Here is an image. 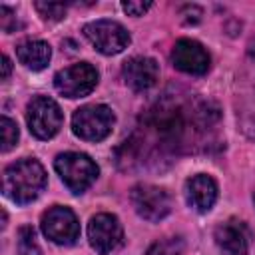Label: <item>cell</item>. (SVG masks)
I'll return each mask as SVG.
<instances>
[{
    "instance_id": "19",
    "label": "cell",
    "mask_w": 255,
    "mask_h": 255,
    "mask_svg": "<svg viewBox=\"0 0 255 255\" xmlns=\"http://www.w3.org/2000/svg\"><path fill=\"white\" fill-rule=\"evenodd\" d=\"M34 8L46 18V20H62L66 16V6L56 2H36Z\"/></svg>"
},
{
    "instance_id": "3",
    "label": "cell",
    "mask_w": 255,
    "mask_h": 255,
    "mask_svg": "<svg viewBox=\"0 0 255 255\" xmlns=\"http://www.w3.org/2000/svg\"><path fill=\"white\" fill-rule=\"evenodd\" d=\"M54 167L66 183V187L74 193L86 191L98 177V165L88 155L76 151L60 153L54 161Z\"/></svg>"
},
{
    "instance_id": "7",
    "label": "cell",
    "mask_w": 255,
    "mask_h": 255,
    "mask_svg": "<svg viewBox=\"0 0 255 255\" xmlns=\"http://www.w3.org/2000/svg\"><path fill=\"white\" fill-rule=\"evenodd\" d=\"M84 34L96 46V50L102 52V54H106V56L120 54L129 44L128 30L120 22H114V20H96V22H90V24L84 26Z\"/></svg>"
},
{
    "instance_id": "5",
    "label": "cell",
    "mask_w": 255,
    "mask_h": 255,
    "mask_svg": "<svg viewBox=\"0 0 255 255\" xmlns=\"http://www.w3.org/2000/svg\"><path fill=\"white\" fill-rule=\"evenodd\" d=\"M26 122H28L30 131L38 139H50L58 133L62 126V110L52 98L38 96L28 104Z\"/></svg>"
},
{
    "instance_id": "21",
    "label": "cell",
    "mask_w": 255,
    "mask_h": 255,
    "mask_svg": "<svg viewBox=\"0 0 255 255\" xmlns=\"http://www.w3.org/2000/svg\"><path fill=\"white\" fill-rule=\"evenodd\" d=\"M122 8L129 16H143V12H147L151 8V2H124Z\"/></svg>"
},
{
    "instance_id": "22",
    "label": "cell",
    "mask_w": 255,
    "mask_h": 255,
    "mask_svg": "<svg viewBox=\"0 0 255 255\" xmlns=\"http://www.w3.org/2000/svg\"><path fill=\"white\" fill-rule=\"evenodd\" d=\"M10 70H12L10 58L8 56H2V80H8L10 78Z\"/></svg>"
},
{
    "instance_id": "16",
    "label": "cell",
    "mask_w": 255,
    "mask_h": 255,
    "mask_svg": "<svg viewBox=\"0 0 255 255\" xmlns=\"http://www.w3.org/2000/svg\"><path fill=\"white\" fill-rule=\"evenodd\" d=\"M18 253L20 255H42V249L36 241V231L30 225L20 227L18 231Z\"/></svg>"
},
{
    "instance_id": "11",
    "label": "cell",
    "mask_w": 255,
    "mask_h": 255,
    "mask_svg": "<svg viewBox=\"0 0 255 255\" xmlns=\"http://www.w3.org/2000/svg\"><path fill=\"white\" fill-rule=\"evenodd\" d=\"M171 62L177 70L191 74V76H203L209 70V54L207 50L189 38H181L175 42L171 52Z\"/></svg>"
},
{
    "instance_id": "6",
    "label": "cell",
    "mask_w": 255,
    "mask_h": 255,
    "mask_svg": "<svg viewBox=\"0 0 255 255\" xmlns=\"http://www.w3.org/2000/svg\"><path fill=\"white\" fill-rule=\"evenodd\" d=\"M131 205L145 221H161L171 211V197L165 189L149 183H139L129 191Z\"/></svg>"
},
{
    "instance_id": "13",
    "label": "cell",
    "mask_w": 255,
    "mask_h": 255,
    "mask_svg": "<svg viewBox=\"0 0 255 255\" xmlns=\"http://www.w3.org/2000/svg\"><path fill=\"white\" fill-rule=\"evenodd\" d=\"M124 80L126 84L135 90V92H145L149 90L151 86H155L157 82V76H159V68H157V62L153 58H147V56H135V58H129L126 64H124Z\"/></svg>"
},
{
    "instance_id": "20",
    "label": "cell",
    "mask_w": 255,
    "mask_h": 255,
    "mask_svg": "<svg viewBox=\"0 0 255 255\" xmlns=\"http://www.w3.org/2000/svg\"><path fill=\"white\" fill-rule=\"evenodd\" d=\"M22 24L18 22V16L16 12H12L8 6H0V28L4 32H14L18 30Z\"/></svg>"
},
{
    "instance_id": "9",
    "label": "cell",
    "mask_w": 255,
    "mask_h": 255,
    "mask_svg": "<svg viewBox=\"0 0 255 255\" xmlns=\"http://www.w3.org/2000/svg\"><path fill=\"white\" fill-rule=\"evenodd\" d=\"M42 231L50 241L58 245H72L80 237V223L70 207L56 205L44 213Z\"/></svg>"
},
{
    "instance_id": "14",
    "label": "cell",
    "mask_w": 255,
    "mask_h": 255,
    "mask_svg": "<svg viewBox=\"0 0 255 255\" xmlns=\"http://www.w3.org/2000/svg\"><path fill=\"white\" fill-rule=\"evenodd\" d=\"M185 197H187V203L195 211H199V213L209 211L213 207L215 199H217V183H215V179L205 175V173L193 175L185 185Z\"/></svg>"
},
{
    "instance_id": "10",
    "label": "cell",
    "mask_w": 255,
    "mask_h": 255,
    "mask_svg": "<svg viewBox=\"0 0 255 255\" xmlns=\"http://www.w3.org/2000/svg\"><path fill=\"white\" fill-rule=\"evenodd\" d=\"M88 239L100 255H108L124 243L122 223L112 213H98L88 223Z\"/></svg>"
},
{
    "instance_id": "12",
    "label": "cell",
    "mask_w": 255,
    "mask_h": 255,
    "mask_svg": "<svg viewBox=\"0 0 255 255\" xmlns=\"http://www.w3.org/2000/svg\"><path fill=\"white\" fill-rule=\"evenodd\" d=\"M215 243L223 255H247L251 233L239 219H227L215 229Z\"/></svg>"
},
{
    "instance_id": "24",
    "label": "cell",
    "mask_w": 255,
    "mask_h": 255,
    "mask_svg": "<svg viewBox=\"0 0 255 255\" xmlns=\"http://www.w3.org/2000/svg\"><path fill=\"white\" fill-rule=\"evenodd\" d=\"M253 199H255V195H253Z\"/></svg>"
},
{
    "instance_id": "1",
    "label": "cell",
    "mask_w": 255,
    "mask_h": 255,
    "mask_svg": "<svg viewBox=\"0 0 255 255\" xmlns=\"http://www.w3.org/2000/svg\"><path fill=\"white\" fill-rule=\"evenodd\" d=\"M143 135L139 139H151L159 149H183L191 141V133L197 135L215 128L219 122V108L203 98L181 100L177 96H165L153 104L141 118Z\"/></svg>"
},
{
    "instance_id": "15",
    "label": "cell",
    "mask_w": 255,
    "mask_h": 255,
    "mask_svg": "<svg viewBox=\"0 0 255 255\" xmlns=\"http://www.w3.org/2000/svg\"><path fill=\"white\" fill-rule=\"evenodd\" d=\"M18 60L30 70H44L52 58V50L42 40H26L16 48Z\"/></svg>"
},
{
    "instance_id": "17",
    "label": "cell",
    "mask_w": 255,
    "mask_h": 255,
    "mask_svg": "<svg viewBox=\"0 0 255 255\" xmlns=\"http://www.w3.org/2000/svg\"><path fill=\"white\" fill-rule=\"evenodd\" d=\"M181 251H183L181 237H167V239L153 243L145 251V255H181Z\"/></svg>"
},
{
    "instance_id": "23",
    "label": "cell",
    "mask_w": 255,
    "mask_h": 255,
    "mask_svg": "<svg viewBox=\"0 0 255 255\" xmlns=\"http://www.w3.org/2000/svg\"><path fill=\"white\" fill-rule=\"evenodd\" d=\"M247 54L255 60V40H251V44H249V48H247Z\"/></svg>"
},
{
    "instance_id": "4",
    "label": "cell",
    "mask_w": 255,
    "mask_h": 255,
    "mask_svg": "<svg viewBox=\"0 0 255 255\" xmlns=\"http://www.w3.org/2000/svg\"><path fill=\"white\" fill-rule=\"evenodd\" d=\"M114 124H116L114 112L102 104L84 106V108L76 110V114L72 118L74 133L86 141H102L104 137L110 135Z\"/></svg>"
},
{
    "instance_id": "18",
    "label": "cell",
    "mask_w": 255,
    "mask_h": 255,
    "mask_svg": "<svg viewBox=\"0 0 255 255\" xmlns=\"http://www.w3.org/2000/svg\"><path fill=\"white\" fill-rule=\"evenodd\" d=\"M0 128H2V151H10L18 141V126L10 118L2 116Z\"/></svg>"
},
{
    "instance_id": "2",
    "label": "cell",
    "mask_w": 255,
    "mask_h": 255,
    "mask_svg": "<svg viewBox=\"0 0 255 255\" xmlns=\"http://www.w3.org/2000/svg\"><path fill=\"white\" fill-rule=\"evenodd\" d=\"M46 187V171L36 159H18L4 169L2 191L14 203L26 205L34 201Z\"/></svg>"
},
{
    "instance_id": "8",
    "label": "cell",
    "mask_w": 255,
    "mask_h": 255,
    "mask_svg": "<svg viewBox=\"0 0 255 255\" xmlns=\"http://www.w3.org/2000/svg\"><path fill=\"white\" fill-rule=\"evenodd\" d=\"M96 84H98V72L88 62L68 66L54 76L56 90L66 98H84L96 88Z\"/></svg>"
}]
</instances>
